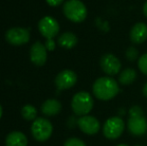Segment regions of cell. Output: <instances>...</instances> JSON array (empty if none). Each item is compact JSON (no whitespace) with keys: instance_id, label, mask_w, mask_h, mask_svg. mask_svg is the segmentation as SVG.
I'll list each match as a JSON object with an SVG mask.
<instances>
[{"instance_id":"7c38bea8","label":"cell","mask_w":147,"mask_h":146,"mask_svg":"<svg viewBox=\"0 0 147 146\" xmlns=\"http://www.w3.org/2000/svg\"><path fill=\"white\" fill-rule=\"evenodd\" d=\"M30 59L33 64L37 66H43L47 60V49L44 44L37 41L31 46Z\"/></svg>"},{"instance_id":"52a82bcc","label":"cell","mask_w":147,"mask_h":146,"mask_svg":"<svg viewBox=\"0 0 147 146\" xmlns=\"http://www.w3.org/2000/svg\"><path fill=\"white\" fill-rule=\"evenodd\" d=\"M100 67L102 71L108 76H114L121 72V62L111 53H106L100 59Z\"/></svg>"},{"instance_id":"83f0119b","label":"cell","mask_w":147,"mask_h":146,"mask_svg":"<svg viewBox=\"0 0 147 146\" xmlns=\"http://www.w3.org/2000/svg\"><path fill=\"white\" fill-rule=\"evenodd\" d=\"M117 146H128L127 144H118Z\"/></svg>"},{"instance_id":"4316f807","label":"cell","mask_w":147,"mask_h":146,"mask_svg":"<svg viewBox=\"0 0 147 146\" xmlns=\"http://www.w3.org/2000/svg\"><path fill=\"white\" fill-rule=\"evenodd\" d=\"M1 116H2V107L0 105V118H1Z\"/></svg>"},{"instance_id":"e0dca14e","label":"cell","mask_w":147,"mask_h":146,"mask_svg":"<svg viewBox=\"0 0 147 146\" xmlns=\"http://www.w3.org/2000/svg\"><path fill=\"white\" fill-rule=\"evenodd\" d=\"M137 78V72L133 68H126L119 73V83L122 85H129L132 84Z\"/></svg>"},{"instance_id":"9a60e30c","label":"cell","mask_w":147,"mask_h":146,"mask_svg":"<svg viewBox=\"0 0 147 146\" xmlns=\"http://www.w3.org/2000/svg\"><path fill=\"white\" fill-rule=\"evenodd\" d=\"M28 140L24 133L20 131H13L6 137V146H27Z\"/></svg>"},{"instance_id":"d4e9b609","label":"cell","mask_w":147,"mask_h":146,"mask_svg":"<svg viewBox=\"0 0 147 146\" xmlns=\"http://www.w3.org/2000/svg\"><path fill=\"white\" fill-rule=\"evenodd\" d=\"M142 92H143L144 96H146V97H147V82L145 83V85L143 86V89H142Z\"/></svg>"},{"instance_id":"277c9868","label":"cell","mask_w":147,"mask_h":146,"mask_svg":"<svg viewBox=\"0 0 147 146\" xmlns=\"http://www.w3.org/2000/svg\"><path fill=\"white\" fill-rule=\"evenodd\" d=\"M52 132L53 126L50 121L47 120L46 118L39 117L33 121L32 126H31V133L35 140L40 141V142L48 140L52 135Z\"/></svg>"},{"instance_id":"ba28073f","label":"cell","mask_w":147,"mask_h":146,"mask_svg":"<svg viewBox=\"0 0 147 146\" xmlns=\"http://www.w3.org/2000/svg\"><path fill=\"white\" fill-rule=\"evenodd\" d=\"M5 38L8 43L15 46L23 45L29 41L30 31L29 29L21 27H14L9 29L5 34Z\"/></svg>"},{"instance_id":"3957f363","label":"cell","mask_w":147,"mask_h":146,"mask_svg":"<svg viewBox=\"0 0 147 146\" xmlns=\"http://www.w3.org/2000/svg\"><path fill=\"white\" fill-rule=\"evenodd\" d=\"M93 105H94V101L92 96L86 91H80L72 97L71 108L73 112L78 116L88 115V113L92 110Z\"/></svg>"},{"instance_id":"ffe728a7","label":"cell","mask_w":147,"mask_h":146,"mask_svg":"<svg viewBox=\"0 0 147 146\" xmlns=\"http://www.w3.org/2000/svg\"><path fill=\"white\" fill-rule=\"evenodd\" d=\"M138 68L144 75L147 76V53L139 57V59H138Z\"/></svg>"},{"instance_id":"2e32d148","label":"cell","mask_w":147,"mask_h":146,"mask_svg":"<svg viewBox=\"0 0 147 146\" xmlns=\"http://www.w3.org/2000/svg\"><path fill=\"white\" fill-rule=\"evenodd\" d=\"M78 38L72 32H64L58 38V44L62 48L65 49H71L77 44Z\"/></svg>"},{"instance_id":"f1b7e54d","label":"cell","mask_w":147,"mask_h":146,"mask_svg":"<svg viewBox=\"0 0 147 146\" xmlns=\"http://www.w3.org/2000/svg\"><path fill=\"white\" fill-rule=\"evenodd\" d=\"M135 146H141V145H135Z\"/></svg>"},{"instance_id":"d6986e66","label":"cell","mask_w":147,"mask_h":146,"mask_svg":"<svg viewBox=\"0 0 147 146\" xmlns=\"http://www.w3.org/2000/svg\"><path fill=\"white\" fill-rule=\"evenodd\" d=\"M138 55H139V52H138L137 49L133 46L128 47L125 52L126 59H127L128 61H135L136 59L138 58Z\"/></svg>"},{"instance_id":"5bb4252c","label":"cell","mask_w":147,"mask_h":146,"mask_svg":"<svg viewBox=\"0 0 147 146\" xmlns=\"http://www.w3.org/2000/svg\"><path fill=\"white\" fill-rule=\"evenodd\" d=\"M62 109L61 103L56 99H47L41 105V111L46 116H55Z\"/></svg>"},{"instance_id":"7402d4cb","label":"cell","mask_w":147,"mask_h":146,"mask_svg":"<svg viewBox=\"0 0 147 146\" xmlns=\"http://www.w3.org/2000/svg\"><path fill=\"white\" fill-rule=\"evenodd\" d=\"M138 115H143V110H142V108L138 105L132 106L129 110V116H138Z\"/></svg>"},{"instance_id":"44dd1931","label":"cell","mask_w":147,"mask_h":146,"mask_svg":"<svg viewBox=\"0 0 147 146\" xmlns=\"http://www.w3.org/2000/svg\"><path fill=\"white\" fill-rule=\"evenodd\" d=\"M64 146H86V144L81 139L76 138V137H71V138L67 139L65 141Z\"/></svg>"},{"instance_id":"8fae6325","label":"cell","mask_w":147,"mask_h":146,"mask_svg":"<svg viewBox=\"0 0 147 146\" xmlns=\"http://www.w3.org/2000/svg\"><path fill=\"white\" fill-rule=\"evenodd\" d=\"M77 82V75L74 71L66 69L57 74L55 78V85L60 90L69 89L73 87Z\"/></svg>"},{"instance_id":"603a6c76","label":"cell","mask_w":147,"mask_h":146,"mask_svg":"<svg viewBox=\"0 0 147 146\" xmlns=\"http://www.w3.org/2000/svg\"><path fill=\"white\" fill-rule=\"evenodd\" d=\"M45 47L48 51H53L56 47V44H55V41L53 39H46V42H45Z\"/></svg>"},{"instance_id":"4fadbf2b","label":"cell","mask_w":147,"mask_h":146,"mask_svg":"<svg viewBox=\"0 0 147 146\" xmlns=\"http://www.w3.org/2000/svg\"><path fill=\"white\" fill-rule=\"evenodd\" d=\"M130 40L134 44H142L147 39V25L143 22H138L130 30Z\"/></svg>"},{"instance_id":"484cf974","label":"cell","mask_w":147,"mask_h":146,"mask_svg":"<svg viewBox=\"0 0 147 146\" xmlns=\"http://www.w3.org/2000/svg\"><path fill=\"white\" fill-rule=\"evenodd\" d=\"M143 13H144V15L147 17V1L144 3V5H143Z\"/></svg>"},{"instance_id":"ac0fdd59","label":"cell","mask_w":147,"mask_h":146,"mask_svg":"<svg viewBox=\"0 0 147 146\" xmlns=\"http://www.w3.org/2000/svg\"><path fill=\"white\" fill-rule=\"evenodd\" d=\"M21 115L25 120L27 121H32L36 119L37 116V110L31 104H26L22 107L21 109Z\"/></svg>"},{"instance_id":"30bf717a","label":"cell","mask_w":147,"mask_h":146,"mask_svg":"<svg viewBox=\"0 0 147 146\" xmlns=\"http://www.w3.org/2000/svg\"><path fill=\"white\" fill-rule=\"evenodd\" d=\"M77 125L80 130L87 135H94L100 130V123L98 119L91 115L80 116L77 120Z\"/></svg>"},{"instance_id":"6da1fadb","label":"cell","mask_w":147,"mask_h":146,"mask_svg":"<svg viewBox=\"0 0 147 146\" xmlns=\"http://www.w3.org/2000/svg\"><path fill=\"white\" fill-rule=\"evenodd\" d=\"M92 92L97 99L108 101L119 93V84L111 76L99 77L93 83Z\"/></svg>"},{"instance_id":"9c48e42d","label":"cell","mask_w":147,"mask_h":146,"mask_svg":"<svg viewBox=\"0 0 147 146\" xmlns=\"http://www.w3.org/2000/svg\"><path fill=\"white\" fill-rule=\"evenodd\" d=\"M128 131L134 136H142L147 132V119L144 115L129 116L127 121Z\"/></svg>"},{"instance_id":"cb8c5ba5","label":"cell","mask_w":147,"mask_h":146,"mask_svg":"<svg viewBox=\"0 0 147 146\" xmlns=\"http://www.w3.org/2000/svg\"><path fill=\"white\" fill-rule=\"evenodd\" d=\"M63 1L64 0H46L47 4L49 6H52V7H56V6L60 5Z\"/></svg>"},{"instance_id":"8992f818","label":"cell","mask_w":147,"mask_h":146,"mask_svg":"<svg viewBox=\"0 0 147 146\" xmlns=\"http://www.w3.org/2000/svg\"><path fill=\"white\" fill-rule=\"evenodd\" d=\"M38 29L43 37L46 39H53L59 33V24L51 16H44L38 22Z\"/></svg>"},{"instance_id":"7a4b0ae2","label":"cell","mask_w":147,"mask_h":146,"mask_svg":"<svg viewBox=\"0 0 147 146\" xmlns=\"http://www.w3.org/2000/svg\"><path fill=\"white\" fill-rule=\"evenodd\" d=\"M63 13L70 21L80 23L87 17V8L80 0H68L63 5Z\"/></svg>"},{"instance_id":"5b68a950","label":"cell","mask_w":147,"mask_h":146,"mask_svg":"<svg viewBox=\"0 0 147 146\" xmlns=\"http://www.w3.org/2000/svg\"><path fill=\"white\" fill-rule=\"evenodd\" d=\"M124 128H125V124L122 118H120L119 116H113L105 121L102 131L107 139L115 140L122 135V133L124 132Z\"/></svg>"}]
</instances>
